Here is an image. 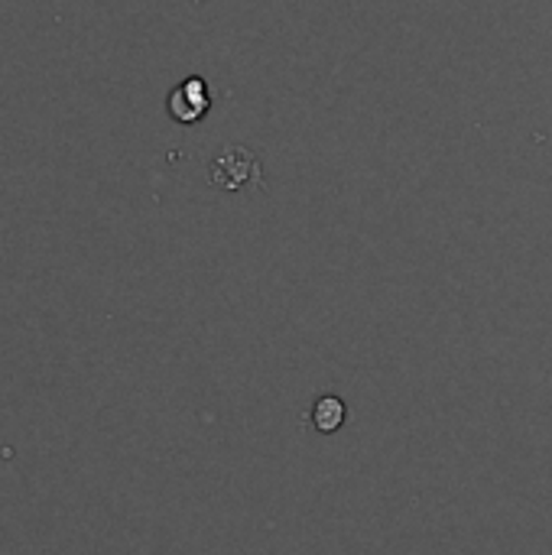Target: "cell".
Returning <instances> with one entry per match:
<instances>
[{"label":"cell","mask_w":552,"mask_h":555,"mask_svg":"<svg viewBox=\"0 0 552 555\" xmlns=\"http://www.w3.org/2000/svg\"><path fill=\"white\" fill-rule=\"evenodd\" d=\"M211 179H215V185H221V189H241L244 182L260 185L257 156H254L251 150H244V146H228V150L218 156V163H215V169H211Z\"/></svg>","instance_id":"cell-1"},{"label":"cell","mask_w":552,"mask_h":555,"mask_svg":"<svg viewBox=\"0 0 552 555\" xmlns=\"http://www.w3.org/2000/svg\"><path fill=\"white\" fill-rule=\"evenodd\" d=\"M208 104H211V98H208V88H205V81H202L198 75L185 78V81H182L179 88H172V94H169V114H172L179 124H195V120H202L205 111H208Z\"/></svg>","instance_id":"cell-2"},{"label":"cell","mask_w":552,"mask_h":555,"mask_svg":"<svg viewBox=\"0 0 552 555\" xmlns=\"http://www.w3.org/2000/svg\"><path fill=\"white\" fill-rule=\"evenodd\" d=\"M345 416H348V410H345L342 397H332V393L329 397H319L316 406H312V426L319 433H325V436L338 433L342 423H345Z\"/></svg>","instance_id":"cell-3"}]
</instances>
